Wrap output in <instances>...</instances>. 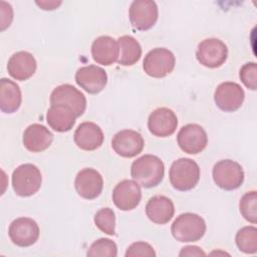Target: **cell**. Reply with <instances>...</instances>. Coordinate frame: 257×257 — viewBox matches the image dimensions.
Masks as SVG:
<instances>
[{
    "label": "cell",
    "instance_id": "2e32d148",
    "mask_svg": "<svg viewBox=\"0 0 257 257\" xmlns=\"http://www.w3.org/2000/svg\"><path fill=\"white\" fill-rule=\"evenodd\" d=\"M74 187L81 198L93 200L100 195L103 188V180L96 170L85 168L77 173Z\"/></svg>",
    "mask_w": 257,
    "mask_h": 257
},
{
    "label": "cell",
    "instance_id": "e0dca14e",
    "mask_svg": "<svg viewBox=\"0 0 257 257\" xmlns=\"http://www.w3.org/2000/svg\"><path fill=\"white\" fill-rule=\"evenodd\" d=\"M178 126L176 113L168 107H159L149 115L148 128L151 134L159 138L172 136Z\"/></svg>",
    "mask_w": 257,
    "mask_h": 257
},
{
    "label": "cell",
    "instance_id": "484cf974",
    "mask_svg": "<svg viewBox=\"0 0 257 257\" xmlns=\"http://www.w3.org/2000/svg\"><path fill=\"white\" fill-rule=\"evenodd\" d=\"M235 242L238 249L246 254L257 252V229L254 226H246L238 230Z\"/></svg>",
    "mask_w": 257,
    "mask_h": 257
},
{
    "label": "cell",
    "instance_id": "83f0119b",
    "mask_svg": "<svg viewBox=\"0 0 257 257\" xmlns=\"http://www.w3.org/2000/svg\"><path fill=\"white\" fill-rule=\"evenodd\" d=\"M95 226L107 235L115 234V215L110 208H101L94 215Z\"/></svg>",
    "mask_w": 257,
    "mask_h": 257
},
{
    "label": "cell",
    "instance_id": "44dd1931",
    "mask_svg": "<svg viewBox=\"0 0 257 257\" xmlns=\"http://www.w3.org/2000/svg\"><path fill=\"white\" fill-rule=\"evenodd\" d=\"M53 141L52 133L43 124L32 123L23 133V145L32 153H40L48 149Z\"/></svg>",
    "mask_w": 257,
    "mask_h": 257
},
{
    "label": "cell",
    "instance_id": "ffe728a7",
    "mask_svg": "<svg viewBox=\"0 0 257 257\" xmlns=\"http://www.w3.org/2000/svg\"><path fill=\"white\" fill-rule=\"evenodd\" d=\"M37 62L34 56L27 51H18L8 60L7 70L10 76L16 80H26L36 71Z\"/></svg>",
    "mask_w": 257,
    "mask_h": 257
},
{
    "label": "cell",
    "instance_id": "3957f363",
    "mask_svg": "<svg viewBox=\"0 0 257 257\" xmlns=\"http://www.w3.org/2000/svg\"><path fill=\"white\" fill-rule=\"evenodd\" d=\"M173 237L183 243L199 241L206 232L205 220L195 213L179 215L171 226Z\"/></svg>",
    "mask_w": 257,
    "mask_h": 257
},
{
    "label": "cell",
    "instance_id": "8fae6325",
    "mask_svg": "<svg viewBox=\"0 0 257 257\" xmlns=\"http://www.w3.org/2000/svg\"><path fill=\"white\" fill-rule=\"evenodd\" d=\"M177 142L180 149L190 155H197L205 150L208 144L206 131L197 123H188L179 131Z\"/></svg>",
    "mask_w": 257,
    "mask_h": 257
},
{
    "label": "cell",
    "instance_id": "8992f818",
    "mask_svg": "<svg viewBox=\"0 0 257 257\" xmlns=\"http://www.w3.org/2000/svg\"><path fill=\"white\" fill-rule=\"evenodd\" d=\"M176 59L172 51L167 48H154L147 53L143 62L145 72L155 78H162L170 74L175 68Z\"/></svg>",
    "mask_w": 257,
    "mask_h": 257
},
{
    "label": "cell",
    "instance_id": "f546056e",
    "mask_svg": "<svg viewBox=\"0 0 257 257\" xmlns=\"http://www.w3.org/2000/svg\"><path fill=\"white\" fill-rule=\"evenodd\" d=\"M239 76L243 84L251 90L257 88V65L255 62L245 63L239 72Z\"/></svg>",
    "mask_w": 257,
    "mask_h": 257
},
{
    "label": "cell",
    "instance_id": "9a60e30c",
    "mask_svg": "<svg viewBox=\"0 0 257 257\" xmlns=\"http://www.w3.org/2000/svg\"><path fill=\"white\" fill-rule=\"evenodd\" d=\"M75 82L90 94L99 93L107 83L106 71L96 65L82 66L75 73Z\"/></svg>",
    "mask_w": 257,
    "mask_h": 257
},
{
    "label": "cell",
    "instance_id": "4dcf8cb0",
    "mask_svg": "<svg viewBox=\"0 0 257 257\" xmlns=\"http://www.w3.org/2000/svg\"><path fill=\"white\" fill-rule=\"evenodd\" d=\"M156 252L154 248L147 242L139 241L131 244L126 251L125 257H155Z\"/></svg>",
    "mask_w": 257,
    "mask_h": 257
},
{
    "label": "cell",
    "instance_id": "d4e9b609",
    "mask_svg": "<svg viewBox=\"0 0 257 257\" xmlns=\"http://www.w3.org/2000/svg\"><path fill=\"white\" fill-rule=\"evenodd\" d=\"M119 55L117 62L123 66H132L136 64L142 56V47L139 41L130 35L120 36L117 39Z\"/></svg>",
    "mask_w": 257,
    "mask_h": 257
},
{
    "label": "cell",
    "instance_id": "d6986e66",
    "mask_svg": "<svg viewBox=\"0 0 257 257\" xmlns=\"http://www.w3.org/2000/svg\"><path fill=\"white\" fill-rule=\"evenodd\" d=\"M91 55L96 63L109 66L118 59V43L110 36H99L91 44Z\"/></svg>",
    "mask_w": 257,
    "mask_h": 257
},
{
    "label": "cell",
    "instance_id": "4fadbf2b",
    "mask_svg": "<svg viewBox=\"0 0 257 257\" xmlns=\"http://www.w3.org/2000/svg\"><path fill=\"white\" fill-rule=\"evenodd\" d=\"M145 146L140 133L134 130H122L116 133L111 140V148L122 158H134L142 153Z\"/></svg>",
    "mask_w": 257,
    "mask_h": 257
},
{
    "label": "cell",
    "instance_id": "cb8c5ba5",
    "mask_svg": "<svg viewBox=\"0 0 257 257\" xmlns=\"http://www.w3.org/2000/svg\"><path fill=\"white\" fill-rule=\"evenodd\" d=\"M21 90L14 81L1 78L0 80V109L5 113H13L21 105Z\"/></svg>",
    "mask_w": 257,
    "mask_h": 257
},
{
    "label": "cell",
    "instance_id": "4316f807",
    "mask_svg": "<svg viewBox=\"0 0 257 257\" xmlns=\"http://www.w3.org/2000/svg\"><path fill=\"white\" fill-rule=\"evenodd\" d=\"M239 209L244 219L252 224L257 222V193L250 191L245 193L239 203Z\"/></svg>",
    "mask_w": 257,
    "mask_h": 257
},
{
    "label": "cell",
    "instance_id": "7c38bea8",
    "mask_svg": "<svg viewBox=\"0 0 257 257\" xmlns=\"http://www.w3.org/2000/svg\"><path fill=\"white\" fill-rule=\"evenodd\" d=\"M245 93L240 84L232 81L220 83L214 93L216 105L223 111L232 112L241 107Z\"/></svg>",
    "mask_w": 257,
    "mask_h": 257
},
{
    "label": "cell",
    "instance_id": "30bf717a",
    "mask_svg": "<svg viewBox=\"0 0 257 257\" xmlns=\"http://www.w3.org/2000/svg\"><path fill=\"white\" fill-rule=\"evenodd\" d=\"M39 227L37 223L27 217L13 220L8 229V235L13 244L19 247H29L36 243L39 238Z\"/></svg>",
    "mask_w": 257,
    "mask_h": 257
},
{
    "label": "cell",
    "instance_id": "5b68a950",
    "mask_svg": "<svg viewBox=\"0 0 257 257\" xmlns=\"http://www.w3.org/2000/svg\"><path fill=\"white\" fill-rule=\"evenodd\" d=\"M212 176L214 183L225 191L236 190L244 182V172L241 165L232 160H221L216 163Z\"/></svg>",
    "mask_w": 257,
    "mask_h": 257
},
{
    "label": "cell",
    "instance_id": "ac0fdd59",
    "mask_svg": "<svg viewBox=\"0 0 257 257\" xmlns=\"http://www.w3.org/2000/svg\"><path fill=\"white\" fill-rule=\"evenodd\" d=\"M75 145L83 151H94L103 144V133L99 125L91 121L81 122L74 132Z\"/></svg>",
    "mask_w": 257,
    "mask_h": 257
},
{
    "label": "cell",
    "instance_id": "603a6c76",
    "mask_svg": "<svg viewBox=\"0 0 257 257\" xmlns=\"http://www.w3.org/2000/svg\"><path fill=\"white\" fill-rule=\"evenodd\" d=\"M76 114L72 109L65 105H50L46 113V121L48 125L55 132H69L75 124Z\"/></svg>",
    "mask_w": 257,
    "mask_h": 257
},
{
    "label": "cell",
    "instance_id": "f1b7e54d",
    "mask_svg": "<svg viewBox=\"0 0 257 257\" xmlns=\"http://www.w3.org/2000/svg\"><path fill=\"white\" fill-rule=\"evenodd\" d=\"M86 255L92 257H115L117 255V247L112 240L108 238H100L89 246Z\"/></svg>",
    "mask_w": 257,
    "mask_h": 257
},
{
    "label": "cell",
    "instance_id": "52a82bcc",
    "mask_svg": "<svg viewBox=\"0 0 257 257\" xmlns=\"http://www.w3.org/2000/svg\"><path fill=\"white\" fill-rule=\"evenodd\" d=\"M197 60L208 68H217L225 63L228 57L227 45L218 38L202 40L196 51Z\"/></svg>",
    "mask_w": 257,
    "mask_h": 257
},
{
    "label": "cell",
    "instance_id": "ba28073f",
    "mask_svg": "<svg viewBox=\"0 0 257 257\" xmlns=\"http://www.w3.org/2000/svg\"><path fill=\"white\" fill-rule=\"evenodd\" d=\"M159 16L158 6L152 0H136L131 4L128 17L132 26L141 31L151 29Z\"/></svg>",
    "mask_w": 257,
    "mask_h": 257
},
{
    "label": "cell",
    "instance_id": "9c48e42d",
    "mask_svg": "<svg viewBox=\"0 0 257 257\" xmlns=\"http://www.w3.org/2000/svg\"><path fill=\"white\" fill-rule=\"evenodd\" d=\"M51 105H65L73 110L76 116L83 114L86 108V98L84 94L73 85L65 83L56 86L50 94Z\"/></svg>",
    "mask_w": 257,
    "mask_h": 257
},
{
    "label": "cell",
    "instance_id": "277c9868",
    "mask_svg": "<svg viewBox=\"0 0 257 257\" xmlns=\"http://www.w3.org/2000/svg\"><path fill=\"white\" fill-rule=\"evenodd\" d=\"M42 176L40 170L32 164L18 166L12 173V188L20 197H30L41 187Z\"/></svg>",
    "mask_w": 257,
    "mask_h": 257
},
{
    "label": "cell",
    "instance_id": "1f68e13d",
    "mask_svg": "<svg viewBox=\"0 0 257 257\" xmlns=\"http://www.w3.org/2000/svg\"><path fill=\"white\" fill-rule=\"evenodd\" d=\"M179 256H206V253L198 246H186L182 248Z\"/></svg>",
    "mask_w": 257,
    "mask_h": 257
},
{
    "label": "cell",
    "instance_id": "6da1fadb",
    "mask_svg": "<svg viewBox=\"0 0 257 257\" xmlns=\"http://www.w3.org/2000/svg\"><path fill=\"white\" fill-rule=\"evenodd\" d=\"M165 166L163 161L154 155H144L134 161L131 176L140 186L150 189L160 185L164 179Z\"/></svg>",
    "mask_w": 257,
    "mask_h": 257
},
{
    "label": "cell",
    "instance_id": "d6a6232c",
    "mask_svg": "<svg viewBox=\"0 0 257 257\" xmlns=\"http://www.w3.org/2000/svg\"><path fill=\"white\" fill-rule=\"evenodd\" d=\"M35 3L43 10H54V9L58 8L62 2L61 1H53V0H51V1L44 0V1H36Z\"/></svg>",
    "mask_w": 257,
    "mask_h": 257
},
{
    "label": "cell",
    "instance_id": "5bb4252c",
    "mask_svg": "<svg viewBox=\"0 0 257 257\" xmlns=\"http://www.w3.org/2000/svg\"><path fill=\"white\" fill-rule=\"evenodd\" d=\"M142 200L140 185L134 180L119 182L112 191L113 204L121 211H131L137 208Z\"/></svg>",
    "mask_w": 257,
    "mask_h": 257
},
{
    "label": "cell",
    "instance_id": "7402d4cb",
    "mask_svg": "<svg viewBox=\"0 0 257 257\" xmlns=\"http://www.w3.org/2000/svg\"><path fill=\"white\" fill-rule=\"evenodd\" d=\"M146 214L153 223L167 224L175 214V206L171 199L158 195L150 198L146 205Z\"/></svg>",
    "mask_w": 257,
    "mask_h": 257
},
{
    "label": "cell",
    "instance_id": "7a4b0ae2",
    "mask_svg": "<svg viewBox=\"0 0 257 257\" xmlns=\"http://www.w3.org/2000/svg\"><path fill=\"white\" fill-rule=\"evenodd\" d=\"M169 178L174 189L181 192L190 191L200 180V167L192 159H178L170 168Z\"/></svg>",
    "mask_w": 257,
    "mask_h": 257
}]
</instances>
